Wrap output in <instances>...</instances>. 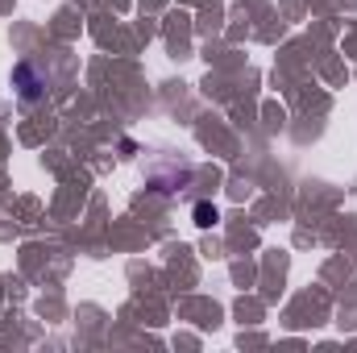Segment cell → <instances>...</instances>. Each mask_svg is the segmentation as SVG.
<instances>
[{
    "instance_id": "2",
    "label": "cell",
    "mask_w": 357,
    "mask_h": 353,
    "mask_svg": "<svg viewBox=\"0 0 357 353\" xmlns=\"http://www.w3.org/2000/svg\"><path fill=\"white\" fill-rule=\"evenodd\" d=\"M216 220H220V212H216L212 204H195V225H199V229H212Z\"/></svg>"
},
{
    "instance_id": "1",
    "label": "cell",
    "mask_w": 357,
    "mask_h": 353,
    "mask_svg": "<svg viewBox=\"0 0 357 353\" xmlns=\"http://www.w3.org/2000/svg\"><path fill=\"white\" fill-rule=\"evenodd\" d=\"M13 88L21 91V100H38L42 88H46V80H38L33 63H17V67H13Z\"/></svg>"
}]
</instances>
